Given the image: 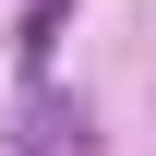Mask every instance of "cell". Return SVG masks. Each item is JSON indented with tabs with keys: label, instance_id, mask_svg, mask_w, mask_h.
<instances>
[{
	"label": "cell",
	"instance_id": "1",
	"mask_svg": "<svg viewBox=\"0 0 156 156\" xmlns=\"http://www.w3.org/2000/svg\"><path fill=\"white\" fill-rule=\"evenodd\" d=\"M60 24H72V0H24V24H12V60H24V72H48Z\"/></svg>",
	"mask_w": 156,
	"mask_h": 156
}]
</instances>
